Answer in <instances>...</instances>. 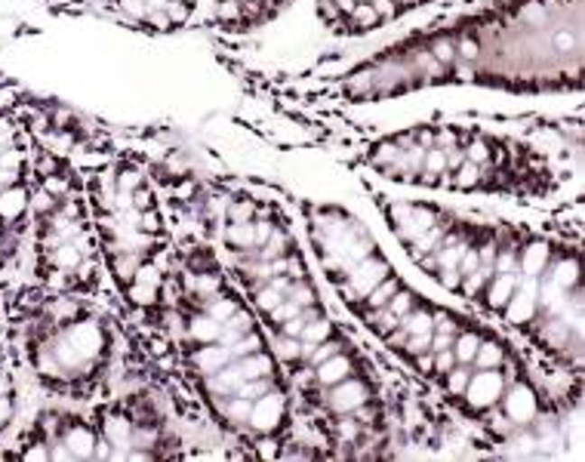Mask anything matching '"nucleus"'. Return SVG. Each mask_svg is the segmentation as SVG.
<instances>
[{
    "instance_id": "obj_1",
    "label": "nucleus",
    "mask_w": 585,
    "mask_h": 462,
    "mask_svg": "<svg viewBox=\"0 0 585 462\" xmlns=\"http://www.w3.org/2000/svg\"><path fill=\"white\" fill-rule=\"evenodd\" d=\"M246 420H250V426L256 431H262V435L274 431L277 426H281V420H283V394L268 389L262 398H256V404H253Z\"/></svg>"
},
{
    "instance_id": "obj_2",
    "label": "nucleus",
    "mask_w": 585,
    "mask_h": 462,
    "mask_svg": "<svg viewBox=\"0 0 585 462\" xmlns=\"http://www.w3.org/2000/svg\"><path fill=\"white\" fill-rule=\"evenodd\" d=\"M330 407L336 410L339 416H351L358 407H367L370 401V392H367L364 383H355V379H342V383L330 385Z\"/></svg>"
},
{
    "instance_id": "obj_3",
    "label": "nucleus",
    "mask_w": 585,
    "mask_h": 462,
    "mask_svg": "<svg viewBox=\"0 0 585 462\" xmlns=\"http://www.w3.org/2000/svg\"><path fill=\"white\" fill-rule=\"evenodd\" d=\"M465 394H469L471 407H478V410L497 404V398L502 394V376L497 374V370H481V374H475L469 379Z\"/></svg>"
},
{
    "instance_id": "obj_4",
    "label": "nucleus",
    "mask_w": 585,
    "mask_h": 462,
    "mask_svg": "<svg viewBox=\"0 0 585 462\" xmlns=\"http://www.w3.org/2000/svg\"><path fill=\"white\" fill-rule=\"evenodd\" d=\"M536 290H539V281L536 278H530L527 274V281L521 284V290H515L512 293V300H508V320L512 324H527V320H534L536 315Z\"/></svg>"
},
{
    "instance_id": "obj_5",
    "label": "nucleus",
    "mask_w": 585,
    "mask_h": 462,
    "mask_svg": "<svg viewBox=\"0 0 585 462\" xmlns=\"http://www.w3.org/2000/svg\"><path fill=\"white\" fill-rule=\"evenodd\" d=\"M506 416L515 422V426H527V422H534V416H536L534 392L524 389V385H515V389L506 394Z\"/></svg>"
},
{
    "instance_id": "obj_6",
    "label": "nucleus",
    "mask_w": 585,
    "mask_h": 462,
    "mask_svg": "<svg viewBox=\"0 0 585 462\" xmlns=\"http://www.w3.org/2000/svg\"><path fill=\"white\" fill-rule=\"evenodd\" d=\"M348 376H351V361L342 352L327 357L324 364H318V367H314V379H318L320 385H336V383H342V379H348Z\"/></svg>"
},
{
    "instance_id": "obj_7",
    "label": "nucleus",
    "mask_w": 585,
    "mask_h": 462,
    "mask_svg": "<svg viewBox=\"0 0 585 462\" xmlns=\"http://www.w3.org/2000/svg\"><path fill=\"white\" fill-rule=\"evenodd\" d=\"M515 290H517V278H515V274H502V272L493 274L490 287H487V302H490V309H506Z\"/></svg>"
},
{
    "instance_id": "obj_8",
    "label": "nucleus",
    "mask_w": 585,
    "mask_h": 462,
    "mask_svg": "<svg viewBox=\"0 0 585 462\" xmlns=\"http://www.w3.org/2000/svg\"><path fill=\"white\" fill-rule=\"evenodd\" d=\"M517 265H521V272L524 274H530V278H536V274H543L545 272V265H549V247L545 244H527L521 253V259H517Z\"/></svg>"
},
{
    "instance_id": "obj_9",
    "label": "nucleus",
    "mask_w": 585,
    "mask_h": 462,
    "mask_svg": "<svg viewBox=\"0 0 585 462\" xmlns=\"http://www.w3.org/2000/svg\"><path fill=\"white\" fill-rule=\"evenodd\" d=\"M397 324H401L404 337H425V333H434V318L429 311H407Z\"/></svg>"
},
{
    "instance_id": "obj_10",
    "label": "nucleus",
    "mask_w": 585,
    "mask_h": 462,
    "mask_svg": "<svg viewBox=\"0 0 585 462\" xmlns=\"http://www.w3.org/2000/svg\"><path fill=\"white\" fill-rule=\"evenodd\" d=\"M228 361H231V355L225 346H207V348H200L198 357H194V364H198L204 374H216V370L225 367Z\"/></svg>"
},
{
    "instance_id": "obj_11",
    "label": "nucleus",
    "mask_w": 585,
    "mask_h": 462,
    "mask_svg": "<svg viewBox=\"0 0 585 462\" xmlns=\"http://www.w3.org/2000/svg\"><path fill=\"white\" fill-rule=\"evenodd\" d=\"M96 438L89 435L87 429H74L69 431V438H65V447L71 450V457H80V459H87V457H93V450H96Z\"/></svg>"
},
{
    "instance_id": "obj_12",
    "label": "nucleus",
    "mask_w": 585,
    "mask_h": 462,
    "mask_svg": "<svg viewBox=\"0 0 585 462\" xmlns=\"http://www.w3.org/2000/svg\"><path fill=\"white\" fill-rule=\"evenodd\" d=\"M219 333H222V324H219V320H213L209 315L191 320V337L198 339L200 346H204V342H216V339H219Z\"/></svg>"
},
{
    "instance_id": "obj_13",
    "label": "nucleus",
    "mask_w": 585,
    "mask_h": 462,
    "mask_svg": "<svg viewBox=\"0 0 585 462\" xmlns=\"http://www.w3.org/2000/svg\"><path fill=\"white\" fill-rule=\"evenodd\" d=\"M549 278L558 287H564V290L576 287V281H580V263H576V259H564V263H558V265L552 268Z\"/></svg>"
},
{
    "instance_id": "obj_14",
    "label": "nucleus",
    "mask_w": 585,
    "mask_h": 462,
    "mask_svg": "<svg viewBox=\"0 0 585 462\" xmlns=\"http://www.w3.org/2000/svg\"><path fill=\"white\" fill-rule=\"evenodd\" d=\"M241 374H244V379H259V376H268V374H272V361H268L265 355L253 352V355H246L244 361H241Z\"/></svg>"
},
{
    "instance_id": "obj_15",
    "label": "nucleus",
    "mask_w": 585,
    "mask_h": 462,
    "mask_svg": "<svg viewBox=\"0 0 585 462\" xmlns=\"http://www.w3.org/2000/svg\"><path fill=\"white\" fill-rule=\"evenodd\" d=\"M395 293H397V281L385 278V281H379L370 293H367V305H370V309H385L388 300H392Z\"/></svg>"
},
{
    "instance_id": "obj_16",
    "label": "nucleus",
    "mask_w": 585,
    "mask_h": 462,
    "mask_svg": "<svg viewBox=\"0 0 585 462\" xmlns=\"http://www.w3.org/2000/svg\"><path fill=\"white\" fill-rule=\"evenodd\" d=\"M475 364L481 370H497L502 364V348L497 346V342H481L475 352Z\"/></svg>"
},
{
    "instance_id": "obj_17",
    "label": "nucleus",
    "mask_w": 585,
    "mask_h": 462,
    "mask_svg": "<svg viewBox=\"0 0 585 462\" xmlns=\"http://www.w3.org/2000/svg\"><path fill=\"white\" fill-rule=\"evenodd\" d=\"M453 355H456V361L460 364H471L475 361V352H478V346H481V339L475 337V333H462L460 339L453 342Z\"/></svg>"
},
{
    "instance_id": "obj_18",
    "label": "nucleus",
    "mask_w": 585,
    "mask_h": 462,
    "mask_svg": "<svg viewBox=\"0 0 585 462\" xmlns=\"http://www.w3.org/2000/svg\"><path fill=\"white\" fill-rule=\"evenodd\" d=\"M274 352L281 361H302V342L292 337H281L274 342Z\"/></svg>"
},
{
    "instance_id": "obj_19",
    "label": "nucleus",
    "mask_w": 585,
    "mask_h": 462,
    "mask_svg": "<svg viewBox=\"0 0 585 462\" xmlns=\"http://www.w3.org/2000/svg\"><path fill=\"white\" fill-rule=\"evenodd\" d=\"M259 346H262V339L250 330V333H244V337L237 339L235 346H228V355H231V357H246V355L259 352Z\"/></svg>"
},
{
    "instance_id": "obj_20",
    "label": "nucleus",
    "mask_w": 585,
    "mask_h": 462,
    "mask_svg": "<svg viewBox=\"0 0 585 462\" xmlns=\"http://www.w3.org/2000/svg\"><path fill=\"white\" fill-rule=\"evenodd\" d=\"M287 300H292L296 305H311L314 302V290H311V284H305L302 278L296 281V284H290V290H287Z\"/></svg>"
},
{
    "instance_id": "obj_21",
    "label": "nucleus",
    "mask_w": 585,
    "mask_h": 462,
    "mask_svg": "<svg viewBox=\"0 0 585 462\" xmlns=\"http://www.w3.org/2000/svg\"><path fill=\"white\" fill-rule=\"evenodd\" d=\"M545 337H549L554 346H564L567 342V337H570V324L567 320H549V324H545Z\"/></svg>"
},
{
    "instance_id": "obj_22",
    "label": "nucleus",
    "mask_w": 585,
    "mask_h": 462,
    "mask_svg": "<svg viewBox=\"0 0 585 462\" xmlns=\"http://www.w3.org/2000/svg\"><path fill=\"white\" fill-rule=\"evenodd\" d=\"M339 352H342V346H339V342H327V346H324V342H318V346L311 348L309 361L314 364V367H318V364H324L327 357H333V355H339Z\"/></svg>"
},
{
    "instance_id": "obj_23",
    "label": "nucleus",
    "mask_w": 585,
    "mask_h": 462,
    "mask_svg": "<svg viewBox=\"0 0 585 462\" xmlns=\"http://www.w3.org/2000/svg\"><path fill=\"white\" fill-rule=\"evenodd\" d=\"M225 330H231V333H237V337H244V333L253 330V320H250V315H244V311H235V315L225 320Z\"/></svg>"
},
{
    "instance_id": "obj_24",
    "label": "nucleus",
    "mask_w": 585,
    "mask_h": 462,
    "mask_svg": "<svg viewBox=\"0 0 585 462\" xmlns=\"http://www.w3.org/2000/svg\"><path fill=\"white\" fill-rule=\"evenodd\" d=\"M299 311H302V305H296L292 300H283L281 305H277V309L268 311V318H272V324H274V320H277V324H283V320L292 318V315H299Z\"/></svg>"
},
{
    "instance_id": "obj_25",
    "label": "nucleus",
    "mask_w": 585,
    "mask_h": 462,
    "mask_svg": "<svg viewBox=\"0 0 585 462\" xmlns=\"http://www.w3.org/2000/svg\"><path fill=\"white\" fill-rule=\"evenodd\" d=\"M231 315H235V302L231 300H216L213 305H209V318L219 320V324H225Z\"/></svg>"
},
{
    "instance_id": "obj_26",
    "label": "nucleus",
    "mask_w": 585,
    "mask_h": 462,
    "mask_svg": "<svg viewBox=\"0 0 585 462\" xmlns=\"http://www.w3.org/2000/svg\"><path fill=\"white\" fill-rule=\"evenodd\" d=\"M410 302H413V300H410V293H395L392 300H388L385 309L392 311V315L404 318V315H407V311H410Z\"/></svg>"
},
{
    "instance_id": "obj_27",
    "label": "nucleus",
    "mask_w": 585,
    "mask_h": 462,
    "mask_svg": "<svg viewBox=\"0 0 585 462\" xmlns=\"http://www.w3.org/2000/svg\"><path fill=\"white\" fill-rule=\"evenodd\" d=\"M450 379H447V385H450V392H465V385H469V379H471V370H447Z\"/></svg>"
},
{
    "instance_id": "obj_28",
    "label": "nucleus",
    "mask_w": 585,
    "mask_h": 462,
    "mask_svg": "<svg viewBox=\"0 0 585 462\" xmlns=\"http://www.w3.org/2000/svg\"><path fill=\"white\" fill-rule=\"evenodd\" d=\"M309 324L305 320V315L299 311V315H292V318H287L283 320V337H292V339H299V333H302V327Z\"/></svg>"
},
{
    "instance_id": "obj_29",
    "label": "nucleus",
    "mask_w": 585,
    "mask_h": 462,
    "mask_svg": "<svg viewBox=\"0 0 585 462\" xmlns=\"http://www.w3.org/2000/svg\"><path fill=\"white\" fill-rule=\"evenodd\" d=\"M453 364H456L453 348H444V352H434V370H438V374H447V370H453Z\"/></svg>"
},
{
    "instance_id": "obj_30",
    "label": "nucleus",
    "mask_w": 585,
    "mask_h": 462,
    "mask_svg": "<svg viewBox=\"0 0 585 462\" xmlns=\"http://www.w3.org/2000/svg\"><path fill=\"white\" fill-rule=\"evenodd\" d=\"M429 346H432V333H425V337H407V352H413V355H422V352H429Z\"/></svg>"
},
{
    "instance_id": "obj_31",
    "label": "nucleus",
    "mask_w": 585,
    "mask_h": 462,
    "mask_svg": "<svg viewBox=\"0 0 585 462\" xmlns=\"http://www.w3.org/2000/svg\"><path fill=\"white\" fill-rule=\"evenodd\" d=\"M432 352H444V348H453V330H441L438 337L432 333Z\"/></svg>"
},
{
    "instance_id": "obj_32",
    "label": "nucleus",
    "mask_w": 585,
    "mask_h": 462,
    "mask_svg": "<svg viewBox=\"0 0 585 462\" xmlns=\"http://www.w3.org/2000/svg\"><path fill=\"white\" fill-rule=\"evenodd\" d=\"M250 410H253L250 401H246V398H237V394H235V401H231L228 413L235 416V420H246V416H250Z\"/></svg>"
},
{
    "instance_id": "obj_33",
    "label": "nucleus",
    "mask_w": 585,
    "mask_h": 462,
    "mask_svg": "<svg viewBox=\"0 0 585 462\" xmlns=\"http://www.w3.org/2000/svg\"><path fill=\"white\" fill-rule=\"evenodd\" d=\"M10 420H13V401H10V394H0V429H4Z\"/></svg>"
},
{
    "instance_id": "obj_34",
    "label": "nucleus",
    "mask_w": 585,
    "mask_h": 462,
    "mask_svg": "<svg viewBox=\"0 0 585 462\" xmlns=\"http://www.w3.org/2000/svg\"><path fill=\"white\" fill-rule=\"evenodd\" d=\"M339 435L345 438V441H355V438H358V422L355 420H342L339 422Z\"/></svg>"
},
{
    "instance_id": "obj_35",
    "label": "nucleus",
    "mask_w": 585,
    "mask_h": 462,
    "mask_svg": "<svg viewBox=\"0 0 585 462\" xmlns=\"http://www.w3.org/2000/svg\"><path fill=\"white\" fill-rule=\"evenodd\" d=\"M416 364H419V370H425V374H432V370H434V355H425V357L419 355V361H416Z\"/></svg>"
},
{
    "instance_id": "obj_36",
    "label": "nucleus",
    "mask_w": 585,
    "mask_h": 462,
    "mask_svg": "<svg viewBox=\"0 0 585 462\" xmlns=\"http://www.w3.org/2000/svg\"><path fill=\"white\" fill-rule=\"evenodd\" d=\"M0 394H6V376L0 374Z\"/></svg>"
}]
</instances>
